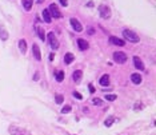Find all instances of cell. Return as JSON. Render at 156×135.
Instances as JSON below:
<instances>
[{
	"instance_id": "1",
	"label": "cell",
	"mask_w": 156,
	"mask_h": 135,
	"mask_svg": "<svg viewBox=\"0 0 156 135\" xmlns=\"http://www.w3.org/2000/svg\"><path fill=\"white\" fill-rule=\"evenodd\" d=\"M123 38L131 43H139V40H140L137 33H135L134 31H131V29H123Z\"/></svg>"
},
{
	"instance_id": "2",
	"label": "cell",
	"mask_w": 156,
	"mask_h": 135,
	"mask_svg": "<svg viewBox=\"0 0 156 135\" xmlns=\"http://www.w3.org/2000/svg\"><path fill=\"white\" fill-rule=\"evenodd\" d=\"M8 133L11 135H32L28 130L23 129V127H19V126H9Z\"/></svg>"
},
{
	"instance_id": "3",
	"label": "cell",
	"mask_w": 156,
	"mask_h": 135,
	"mask_svg": "<svg viewBox=\"0 0 156 135\" xmlns=\"http://www.w3.org/2000/svg\"><path fill=\"white\" fill-rule=\"evenodd\" d=\"M46 39L48 40V43H49V47L52 50H57L59 48V40H57V38L55 36V33L53 32H48L47 33V36H46Z\"/></svg>"
},
{
	"instance_id": "4",
	"label": "cell",
	"mask_w": 156,
	"mask_h": 135,
	"mask_svg": "<svg viewBox=\"0 0 156 135\" xmlns=\"http://www.w3.org/2000/svg\"><path fill=\"white\" fill-rule=\"evenodd\" d=\"M114 60L117 63V64H124L125 62H127V54L123 52V51H115L114 52Z\"/></svg>"
},
{
	"instance_id": "5",
	"label": "cell",
	"mask_w": 156,
	"mask_h": 135,
	"mask_svg": "<svg viewBox=\"0 0 156 135\" xmlns=\"http://www.w3.org/2000/svg\"><path fill=\"white\" fill-rule=\"evenodd\" d=\"M99 15H100L101 19L108 20V19L111 18V8L107 4H101L99 7Z\"/></svg>"
},
{
	"instance_id": "6",
	"label": "cell",
	"mask_w": 156,
	"mask_h": 135,
	"mask_svg": "<svg viewBox=\"0 0 156 135\" xmlns=\"http://www.w3.org/2000/svg\"><path fill=\"white\" fill-rule=\"evenodd\" d=\"M47 9H48V12H49L51 18L60 19V18L63 16V15H62V12H60V9L57 8V5H56V4H53V3H52V4H49V7H48Z\"/></svg>"
},
{
	"instance_id": "7",
	"label": "cell",
	"mask_w": 156,
	"mask_h": 135,
	"mask_svg": "<svg viewBox=\"0 0 156 135\" xmlns=\"http://www.w3.org/2000/svg\"><path fill=\"white\" fill-rule=\"evenodd\" d=\"M70 24H71V27H72L76 32H81V31H83V26H81V23L76 18H71L70 19Z\"/></svg>"
},
{
	"instance_id": "8",
	"label": "cell",
	"mask_w": 156,
	"mask_h": 135,
	"mask_svg": "<svg viewBox=\"0 0 156 135\" xmlns=\"http://www.w3.org/2000/svg\"><path fill=\"white\" fill-rule=\"evenodd\" d=\"M132 60H134V66L136 67L139 71H144V70H145V66H144L143 60L139 58V56H134V58H132Z\"/></svg>"
},
{
	"instance_id": "9",
	"label": "cell",
	"mask_w": 156,
	"mask_h": 135,
	"mask_svg": "<svg viewBox=\"0 0 156 135\" xmlns=\"http://www.w3.org/2000/svg\"><path fill=\"white\" fill-rule=\"evenodd\" d=\"M110 43L111 44H115V46H119V47H123L125 44V42L123 39H119L116 36H110Z\"/></svg>"
},
{
	"instance_id": "10",
	"label": "cell",
	"mask_w": 156,
	"mask_h": 135,
	"mask_svg": "<svg viewBox=\"0 0 156 135\" xmlns=\"http://www.w3.org/2000/svg\"><path fill=\"white\" fill-rule=\"evenodd\" d=\"M77 47H79L80 51H86V50L90 48V44H88L87 40H84V39H77Z\"/></svg>"
},
{
	"instance_id": "11",
	"label": "cell",
	"mask_w": 156,
	"mask_h": 135,
	"mask_svg": "<svg viewBox=\"0 0 156 135\" xmlns=\"http://www.w3.org/2000/svg\"><path fill=\"white\" fill-rule=\"evenodd\" d=\"M131 82L134 83V84H141V82H143V78H141L140 74L134 72L131 75Z\"/></svg>"
},
{
	"instance_id": "12",
	"label": "cell",
	"mask_w": 156,
	"mask_h": 135,
	"mask_svg": "<svg viewBox=\"0 0 156 135\" xmlns=\"http://www.w3.org/2000/svg\"><path fill=\"white\" fill-rule=\"evenodd\" d=\"M32 52H33L35 59L38 60V62H40V60H42V54H40V48H39L38 44H33L32 46Z\"/></svg>"
},
{
	"instance_id": "13",
	"label": "cell",
	"mask_w": 156,
	"mask_h": 135,
	"mask_svg": "<svg viewBox=\"0 0 156 135\" xmlns=\"http://www.w3.org/2000/svg\"><path fill=\"white\" fill-rule=\"evenodd\" d=\"M99 83H100V86L107 87L108 84H110V75H108V74H104V75H101V78L99 79Z\"/></svg>"
},
{
	"instance_id": "14",
	"label": "cell",
	"mask_w": 156,
	"mask_h": 135,
	"mask_svg": "<svg viewBox=\"0 0 156 135\" xmlns=\"http://www.w3.org/2000/svg\"><path fill=\"white\" fill-rule=\"evenodd\" d=\"M81 76H83V71H81V70L73 71V74H72V79H73V82L79 83V82H80V79H81Z\"/></svg>"
},
{
	"instance_id": "15",
	"label": "cell",
	"mask_w": 156,
	"mask_h": 135,
	"mask_svg": "<svg viewBox=\"0 0 156 135\" xmlns=\"http://www.w3.org/2000/svg\"><path fill=\"white\" fill-rule=\"evenodd\" d=\"M19 50H20V52H22L23 55H25V52H27V42L24 39L19 40Z\"/></svg>"
},
{
	"instance_id": "16",
	"label": "cell",
	"mask_w": 156,
	"mask_h": 135,
	"mask_svg": "<svg viewBox=\"0 0 156 135\" xmlns=\"http://www.w3.org/2000/svg\"><path fill=\"white\" fill-rule=\"evenodd\" d=\"M35 29H36V33H38L39 39L46 40V32H44V29L42 28V27H40V26H35Z\"/></svg>"
},
{
	"instance_id": "17",
	"label": "cell",
	"mask_w": 156,
	"mask_h": 135,
	"mask_svg": "<svg viewBox=\"0 0 156 135\" xmlns=\"http://www.w3.org/2000/svg\"><path fill=\"white\" fill-rule=\"evenodd\" d=\"M0 39H2L3 42H5V40L8 39V32H7L4 26H0Z\"/></svg>"
},
{
	"instance_id": "18",
	"label": "cell",
	"mask_w": 156,
	"mask_h": 135,
	"mask_svg": "<svg viewBox=\"0 0 156 135\" xmlns=\"http://www.w3.org/2000/svg\"><path fill=\"white\" fill-rule=\"evenodd\" d=\"M73 59H75V56L71 52H67L66 55H64V63H66V64H71V63L73 62Z\"/></svg>"
},
{
	"instance_id": "19",
	"label": "cell",
	"mask_w": 156,
	"mask_h": 135,
	"mask_svg": "<svg viewBox=\"0 0 156 135\" xmlns=\"http://www.w3.org/2000/svg\"><path fill=\"white\" fill-rule=\"evenodd\" d=\"M22 3H23V7H24L25 11H31V8H32V5H33L32 0H23Z\"/></svg>"
},
{
	"instance_id": "20",
	"label": "cell",
	"mask_w": 156,
	"mask_h": 135,
	"mask_svg": "<svg viewBox=\"0 0 156 135\" xmlns=\"http://www.w3.org/2000/svg\"><path fill=\"white\" fill-rule=\"evenodd\" d=\"M43 19H44V22H46V23H51V22H52V18H51L48 9H43Z\"/></svg>"
},
{
	"instance_id": "21",
	"label": "cell",
	"mask_w": 156,
	"mask_h": 135,
	"mask_svg": "<svg viewBox=\"0 0 156 135\" xmlns=\"http://www.w3.org/2000/svg\"><path fill=\"white\" fill-rule=\"evenodd\" d=\"M55 79H56V82H59V83L63 82V80H64V72H63V71H56Z\"/></svg>"
},
{
	"instance_id": "22",
	"label": "cell",
	"mask_w": 156,
	"mask_h": 135,
	"mask_svg": "<svg viewBox=\"0 0 156 135\" xmlns=\"http://www.w3.org/2000/svg\"><path fill=\"white\" fill-rule=\"evenodd\" d=\"M114 122H115V116H108L106 119V122H104V124H106L107 127H111L114 124Z\"/></svg>"
},
{
	"instance_id": "23",
	"label": "cell",
	"mask_w": 156,
	"mask_h": 135,
	"mask_svg": "<svg viewBox=\"0 0 156 135\" xmlns=\"http://www.w3.org/2000/svg\"><path fill=\"white\" fill-rule=\"evenodd\" d=\"M91 103H92L93 106H101V104H103V100H101L100 98H93V99L91 100Z\"/></svg>"
},
{
	"instance_id": "24",
	"label": "cell",
	"mask_w": 156,
	"mask_h": 135,
	"mask_svg": "<svg viewBox=\"0 0 156 135\" xmlns=\"http://www.w3.org/2000/svg\"><path fill=\"white\" fill-rule=\"evenodd\" d=\"M63 100H64V96L62 95V94H56V95H55V102L57 104H62Z\"/></svg>"
},
{
	"instance_id": "25",
	"label": "cell",
	"mask_w": 156,
	"mask_h": 135,
	"mask_svg": "<svg viewBox=\"0 0 156 135\" xmlns=\"http://www.w3.org/2000/svg\"><path fill=\"white\" fill-rule=\"evenodd\" d=\"M106 100H110V102H114V100H116V95H114V94H110V95H106Z\"/></svg>"
},
{
	"instance_id": "26",
	"label": "cell",
	"mask_w": 156,
	"mask_h": 135,
	"mask_svg": "<svg viewBox=\"0 0 156 135\" xmlns=\"http://www.w3.org/2000/svg\"><path fill=\"white\" fill-rule=\"evenodd\" d=\"M71 110H72V109H71V106H64L63 109H62V111H60V112H62V114H68Z\"/></svg>"
},
{
	"instance_id": "27",
	"label": "cell",
	"mask_w": 156,
	"mask_h": 135,
	"mask_svg": "<svg viewBox=\"0 0 156 135\" xmlns=\"http://www.w3.org/2000/svg\"><path fill=\"white\" fill-rule=\"evenodd\" d=\"M87 32H88V35H93V33H95V29H93V27H88Z\"/></svg>"
},
{
	"instance_id": "28",
	"label": "cell",
	"mask_w": 156,
	"mask_h": 135,
	"mask_svg": "<svg viewBox=\"0 0 156 135\" xmlns=\"http://www.w3.org/2000/svg\"><path fill=\"white\" fill-rule=\"evenodd\" d=\"M59 2L63 7H68V0H59Z\"/></svg>"
},
{
	"instance_id": "29",
	"label": "cell",
	"mask_w": 156,
	"mask_h": 135,
	"mask_svg": "<svg viewBox=\"0 0 156 135\" xmlns=\"http://www.w3.org/2000/svg\"><path fill=\"white\" fill-rule=\"evenodd\" d=\"M88 88H90V92H91V94H93V92H95V88H93V86H92L91 83L88 84Z\"/></svg>"
},
{
	"instance_id": "30",
	"label": "cell",
	"mask_w": 156,
	"mask_h": 135,
	"mask_svg": "<svg viewBox=\"0 0 156 135\" xmlns=\"http://www.w3.org/2000/svg\"><path fill=\"white\" fill-rule=\"evenodd\" d=\"M73 96H75V98H77V99H83V96H81L79 92H76V91H75V92H73Z\"/></svg>"
},
{
	"instance_id": "31",
	"label": "cell",
	"mask_w": 156,
	"mask_h": 135,
	"mask_svg": "<svg viewBox=\"0 0 156 135\" xmlns=\"http://www.w3.org/2000/svg\"><path fill=\"white\" fill-rule=\"evenodd\" d=\"M33 80H35V82H38L39 80V72H36L35 75H33Z\"/></svg>"
},
{
	"instance_id": "32",
	"label": "cell",
	"mask_w": 156,
	"mask_h": 135,
	"mask_svg": "<svg viewBox=\"0 0 156 135\" xmlns=\"http://www.w3.org/2000/svg\"><path fill=\"white\" fill-rule=\"evenodd\" d=\"M53 59H55V54H51V55H49V60H51V62H52Z\"/></svg>"
},
{
	"instance_id": "33",
	"label": "cell",
	"mask_w": 156,
	"mask_h": 135,
	"mask_svg": "<svg viewBox=\"0 0 156 135\" xmlns=\"http://www.w3.org/2000/svg\"><path fill=\"white\" fill-rule=\"evenodd\" d=\"M87 5H88V7H93V3H92V2H88Z\"/></svg>"
}]
</instances>
